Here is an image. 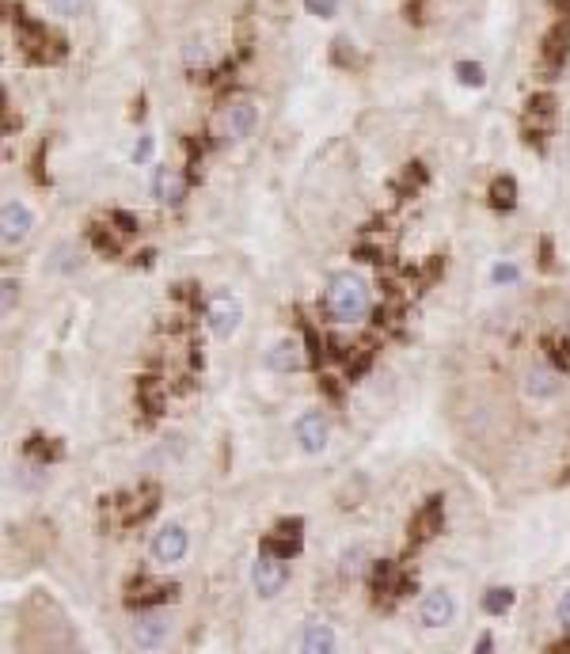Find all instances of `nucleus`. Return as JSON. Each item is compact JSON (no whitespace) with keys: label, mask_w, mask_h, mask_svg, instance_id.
<instances>
[{"label":"nucleus","mask_w":570,"mask_h":654,"mask_svg":"<svg viewBox=\"0 0 570 654\" xmlns=\"http://www.w3.org/2000/svg\"><path fill=\"white\" fill-rule=\"evenodd\" d=\"M327 312H331V320L338 323H354L362 320L369 312V286L358 278V274H335L327 282Z\"/></svg>","instance_id":"f257e3e1"},{"label":"nucleus","mask_w":570,"mask_h":654,"mask_svg":"<svg viewBox=\"0 0 570 654\" xmlns=\"http://www.w3.org/2000/svg\"><path fill=\"white\" fill-rule=\"evenodd\" d=\"M206 316H209V331L213 335H217V339H232L240 331V320H244V305H240L236 293L221 290V293H213Z\"/></svg>","instance_id":"f03ea898"},{"label":"nucleus","mask_w":570,"mask_h":654,"mask_svg":"<svg viewBox=\"0 0 570 654\" xmlns=\"http://www.w3.org/2000/svg\"><path fill=\"white\" fill-rule=\"evenodd\" d=\"M171 613H164V609H145V613H137V620H134V643L141 647V650H156V647H164L167 643V635H171Z\"/></svg>","instance_id":"7ed1b4c3"},{"label":"nucleus","mask_w":570,"mask_h":654,"mask_svg":"<svg viewBox=\"0 0 570 654\" xmlns=\"http://www.w3.org/2000/svg\"><path fill=\"white\" fill-rule=\"evenodd\" d=\"M285 582H289V571H285V560L270 556V552H263L259 560L251 563V590L259 597H278L285 590Z\"/></svg>","instance_id":"20e7f679"},{"label":"nucleus","mask_w":570,"mask_h":654,"mask_svg":"<svg viewBox=\"0 0 570 654\" xmlns=\"http://www.w3.org/2000/svg\"><path fill=\"white\" fill-rule=\"evenodd\" d=\"M31 229H35L31 209H27L20 198H8L4 209H0V240H4V248L23 244V240L31 236Z\"/></svg>","instance_id":"39448f33"},{"label":"nucleus","mask_w":570,"mask_h":654,"mask_svg":"<svg viewBox=\"0 0 570 654\" xmlns=\"http://www.w3.org/2000/svg\"><path fill=\"white\" fill-rule=\"evenodd\" d=\"M149 552H152L156 563L171 567V563H179V560L191 552V536H187V529H183V525H164V529L152 536Z\"/></svg>","instance_id":"423d86ee"},{"label":"nucleus","mask_w":570,"mask_h":654,"mask_svg":"<svg viewBox=\"0 0 570 654\" xmlns=\"http://www.w3.org/2000/svg\"><path fill=\"white\" fill-rule=\"evenodd\" d=\"M255 122H259V110H255L251 99H236V103L224 107V119H221V130L228 141H244L251 137Z\"/></svg>","instance_id":"0eeeda50"},{"label":"nucleus","mask_w":570,"mask_h":654,"mask_svg":"<svg viewBox=\"0 0 570 654\" xmlns=\"http://www.w3.org/2000/svg\"><path fill=\"white\" fill-rule=\"evenodd\" d=\"M559 369L548 365V362H533L525 369V396L529 400H551L555 392H559Z\"/></svg>","instance_id":"6e6552de"},{"label":"nucleus","mask_w":570,"mask_h":654,"mask_svg":"<svg viewBox=\"0 0 570 654\" xmlns=\"http://www.w3.org/2000/svg\"><path fill=\"white\" fill-rule=\"evenodd\" d=\"M297 442H301L305 453H323L327 449V434H331V426H327L323 411H305L301 419H297Z\"/></svg>","instance_id":"1a4fd4ad"},{"label":"nucleus","mask_w":570,"mask_h":654,"mask_svg":"<svg viewBox=\"0 0 570 654\" xmlns=\"http://www.w3.org/2000/svg\"><path fill=\"white\" fill-rule=\"evenodd\" d=\"M456 617V601L449 590H430L422 597L419 605V620L426 624V628H445V624Z\"/></svg>","instance_id":"9d476101"},{"label":"nucleus","mask_w":570,"mask_h":654,"mask_svg":"<svg viewBox=\"0 0 570 654\" xmlns=\"http://www.w3.org/2000/svg\"><path fill=\"white\" fill-rule=\"evenodd\" d=\"M441 521H445V503L441 499H430L415 518H411V544H422V540H430L434 533H441Z\"/></svg>","instance_id":"9b49d317"},{"label":"nucleus","mask_w":570,"mask_h":654,"mask_svg":"<svg viewBox=\"0 0 570 654\" xmlns=\"http://www.w3.org/2000/svg\"><path fill=\"white\" fill-rule=\"evenodd\" d=\"M301 365H305V347L297 339H278L266 350V369H274V373H297Z\"/></svg>","instance_id":"f8f14e48"},{"label":"nucleus","mask_w":570,"mask_h":654,"mask_svg":"<svg viewBox=\"0 0 570 654\" xmlns=\"http://www.w3.org/2000/svg\"><path fill=\"white\" fill-rule=\"evenodd\" d=\"M301 650L305 654H331L335 650V632L323 620H308L301 628Z\"/></svg>","instance_id":"ddd939ff"},{"label":"nucleus","mask_w":570,"mask_h":654,"mask_svg":"<svg viewBox=\"0 0 570 654\" xmlns=\"http://www.w3.org/2000/svg\"><path fill=\"white\" fill-rule=\"evenodd\" d=\"M566 53H570V23H559L544 35V65L559 69L566 61Z\"/></svg>","instance_id":"4468645a"},{"label":"nucleus","mask_w":570,"mask_h":654,"mask_svg":"<svg viewBox=\"0 0 570 654\" xmlns=\"http://www.w3.org/2000/svg\"><path fill=\"white\" fill-rule=\"evenodd\" d=\"M152 191H156V198H160V202L179 206V202H183V194H187V183L179 179V172H171V168H160V172H156Z\"/></svg>","instance_id":"2eb2a0df"},{"label":"nucleus","mask_w":570,"mask_h":654,"mask_svg":"<svg viewBox=\"0 0 570 654\" xmlns=\"http://www.w3.org/2000/svg\"><path fill=\"white\" fill-rule=\"evenodd\" d=\"M130 605H152V601H164V597H171L175 593V586H160V582H149V578H134L130 586Z\"/></svg>","instance_id":"dca6fc26"},{"label":"nucleus","mask_w":570,"mask_h":654,"mask_svg":"<svg viewBox=\"0 0 570 654\" xmlns=\"http://www.w3.org/2000/svg\"><path fill=\"white\" fill-rule=\"evenodd\" d=\"M137 404L145 415H160L164 411V385L156 377H141L137 380Z\"/></svg>","instance_id":"f3484780"},{"label":"nucleus","mask_w":570,"mask_h":654,"mask_svg":"<svg viewBox=\"0 0 570 654\" xmlns=\"http://www.w3.org/2000/svg\"><path fill=\"white\" fill-rule=\"evenodd\" d=\"M263 552H270V556H278V560H289V556H297L301 552V536H289V533H270L266 540H263Z\"/></svg>","instance_id":"a211bd4d"},{"label":"nucleus","mask_w":570,"mask_h":654,"mask_svg":"<svg viewBox=\"0 0 570 654\" xmlns=\"http://www.w3.org/2000/svg\"><path fill=\"white\" fill-rule=\"evenodd\" d=\"M156 503H160V487H156V483H149V487H141L137 499H134L130 506H126V518H130V521L149 518L152 510H156Z\"/></svg>","instance_id":"6ab92c4d"},{"label":"nucleus","mask_w":570,"mask_h":654,"mask_svg":"<svg viewBox=\"0 0 570 654\" xmlns=\"http://www.w3.org/2000/svg\"><path fill=\"white\" fill-rule=\"evenodd\" d=\"M491 206L494 209H513V206H517V183H513L509 176L491 183Z\"/></svg>","instance_id":"aec40b11"},{"label":"nucleus","mask_w":570,"mask_h":654,"mask_svg":"<svg viewBox=\"0 0 570 654\" xmlns=\"http://www.w3.org/2000/svg\"><path fill=\"white\" fill-rule=\"evenodd\" d=\"M27 457L38 461V464H50V461H61V446L50 442V437H27Z\"/></svg>","instance_id":"412c9836"},{"label":"nucleus","mask_w":570,"mask_h":654,"mask_svg":"<svg viewBox=\"0 0 570 654\" xmlns=\"http://www.w3.org/2000/svg\"><path fill=\"white\" fill-rule=\"evenodd\" d=\"M369 567V552L365 548H350V552H342V560H338V571L346 575V578H358L362 571Z\"/></svg>","instance_id":"4be33fe9"},{"label":"nucleus","mask_w":570,"mask_h":654,"mask_svg":"<svg viewBox=\"0 0 570 654\" xmlns=\"http://www.w3.org/2000/svg\"><path fill=\"white\" fill-rule=\"evenodd\" d=\"M548 358L555 369H563V373H570V339H548Z\"/></svg>","instance_id":"5701e85b"},{"label":"nucleus","mask_w":570,"mask_h":654,"mask_svg":"<svg viewBox=\"0 0 570 654\" xmlns=\"http://www.w3.org/2000/svg\"><path fill=\"white\" fill-rule=\"evenodd\" d=\"M551 115H555V95L540 92V95L529 99V119H533V122H548Z\"/></svg>","instance_id":"b1692460"},{"label":"nucleus","mask_w":570,"mask_h":654,"mask_svg":"<svg viewBox=\"0 0 570 654\" xmlns=\"http://www.w3.org/2000/svg\"><path fill=\"white\" fill-rule=\"evenodd\" d=\"M456 77H460V84H468V88H483V84H487V73H483L479 61H460L456 65Z\"/></svg>","instance_id":"393cba45"},{"label":"nucleus","mask_w":570,"mask_h":654,"mask_svg":"<svg viewBox=\"0 0 570 654\" xmlns=\"http://www.w3.org/2000/svg\"><path fill=\"white\" fill-rule=\"evenodd\" d=\"M509 605H513V590H487V597H483V609L491 617H502Z\"/></svg>","instance_id":"a878e982"},{"label":"nucleus","mask_w":570,"mask_h":654,"mask_svg":"<svg viewBox=\"0 0 570 654\" xmlns=\"http://www.w3.org/2000/svg\"><path fill=\"white\" fill-rule=\"evenodd\" d=\"M88 236H92L95 251H103V255H118V251H122V248H118V240H114L110 233H103V225H92Z\"/></svg>","instance_id":"bb28decb"},{"label":"nucleus","mask_w":570,"mask_h":654,"mask_svg":"<svg viewBox=\"0 0 570 654\" xmlns=\"http://www.w3.org/2000/svg\"><path fill=\"white\" fill-rule=\"evenodd\" d=\"M491 278H494V286H517L521 270L513 266V263H498V266L491 270Z\"/></svg>","instance_id":"cd10ccee"},{"label":"nucleus","mask_w":570,"mask_h":654,"mask_svg":"<svg viewBox=\"0 0 570 654\" xmlns=\"http://www.w3.org/2000/svg\"><path fill=\"white\" fill-rule=\"evenodd\" d=\"M46 8L57 12V16H80L88 8V0H46Z\"/></svg>","instance_id":"c85d7f7f"},{"label":"nucleus","mask_w":570,"mask_h":654,"mask_svg":"<svg viewBox=\"0 0 570 654\" xmlns=\"http://www.w3.org/2000/svg\"><path fill=\"white\" fill-rule=\"evenodd\" d=\"M152 152H156V141L145 134V137H141L137 145H134V164H149V160H152Z\"/></svg>","instance_id":"c756f323"},{"label":"nucleus","mask_w":570,"mask_h":654,"mask_svg":"<svg viewBox=\"0 0 570 654\" xmlns=\"http://www.w3.org/2000/svg\"><path fill=\"white\" fill-rule=\"evenodd\" d=\"M110 221L118 225V233H134V229H137V217H134V213H122V209H114Z\"/></svg>","instance_id":"7c9ffc66"},{"label":"nucleus","mask_w":570,"mask_h":654,"mask_svg":"<svg viewBox=\"0 0 570 654\" xmlns=\"http://www.w3.org/2000/svg\"><path fill=\"white\" fill-rule=\"evenodd\" d=\"M305 4H308V12H316V16H335L338 0H305Z\"/></svg>","instance_id":"2f4dec72"},{"label":"nucleus","mask_w":570,"mask_h":654,"mask_svg":"<svg viewBox=\"0 0 570 654\" xmlns=\"http://www.w3.org/2000/svg\"><path fill=\"white\" fill-rule=\"evenodd\" d=\"M403 183H407V187H422V183H426L422 164H407V176H403Z\"/></svg>","instance_id":"473e14b6"},{"label":"nucleus","mask_w":570,"mask_h":654,"mask_svg":"<svg viewBox=\"0 0 570 654\" xmlns=\"http://www.w3.org/2000/svg\"><path fill=\"white\" fill-rule=\"evenodd\" d=\"M16 297H20V286L12 278H4V312H12V305H16Z\"/></svg>","instance_id":"72a5a7b5"},{"label":"nucleus","mask_w":570,"mask_h":654,"mask_svg":"<svg viewBox=\"0 0 570 654\" xmlns=\"http://www.w3.org/2000/svg\"><path fill=\"white\" fill-rule=\"evenodd\" d=\"M187 61H191V65H194V61H198V65L206 61V46H202V42H187Z\"/></svg>","instance_id":"f704fd0d"},{"label":"nucleus","mask_w":570,"mask_h":654,"mask_svg":"<svg viewBox=\"0 0 570 654\" xmlns=\"http://www.w3.org/2000/svg\"><path fill=\"white\" fill-rule=\"evenodd\" d=\"M305 521L301 518H289V521H278V533H289V536H301Z\"/></svg>","instance_id":"c9c22d12"},{"label":"nucleus","mask_w":570,"mask_h":654,"mask_svg":"<svg viewBox=\"0 0 570 654\" xmlns=\"http://www.w3.org/2000/svg\"><path fill=\"white\" fill-rule=\"evenodd\" d=\"M365 369H369V350H362V354H358V358H354V362H350V377H362V373H365Z\"/></svg>","instance_id":"e433bc0d"},{"label":"nucleus","mask_w":570,"mask_h":654,"mask_svg":"<svg viewBox=\"0 0 570 654\" xmlns=\"http://www.w3.org/2000/svg\"><path fill=\"white\" fill-rule=\"evenodd\" d=\"M559 624H563V628L570 632V590L559 597Z\"/></svg>","instance_id":"4c0bfd02"},{"label":"nucleus","mask_w":570,"mask_h":654,"mask_svg":"<svg viewBox=\"0 0 570 654\" xmlns=\"http://www.w3.org/2000/svg\"><path fill=\"white\" fill-rule=\"evenodd\" d=\"M358 259H362V263H380V251L369 248V244H362V248H358Z\"/></svg>","instance_id":"58836bf2"},{"label":"nucleus","mask_w":570,"mask_h":654,"mask_svg":"<svg viewBox=\"0 0 570 654\" xmlns=\"http://www.w3.org/2000/svg\"><path fill=\"white\" fill-rule=\"evenodd\" d=\"M540 266H544V270L551 266V244H548V240H544V244H540Z\"/></svg>","instance_id":"ea45409f"},{"label":"nucleus","mask_w":570,"mask_h":654,"mask_svg":"<svg viewBox=\"0 0 570 654\" xmlns=\"http://www.w3.org/2000/svg\"><path fill=\"white\" fill-rule=\"evenodd\" d=\"M323 392H327V396H331V400H335V396H338V388H335V380H331V377H323Z\"/></svg>","instance_id":"a19ab883"},{"label":"nucleus","mask_w":570,"mask_h":654,"mask_svg":"<svg viewBox=\"0 0 570 654\" xmlns=\"http://www.w3.org/2000/svg\"><path fill=\"white\" fill-rule=\"evenodd\" d=\"M555 8H559L563 16H570V0H555Z\"/></svg>","instance_id":"79ce46f5"}]
</instances>
